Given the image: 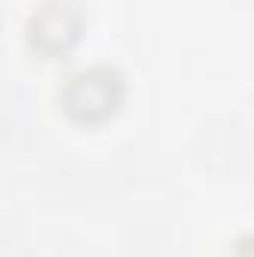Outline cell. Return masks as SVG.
Listing matches in <instances>:
<instances>
[{
    "label": "cell",
    "instance_id": "7a4b0ae2",
    "mask_svg": "<svg viewBox=\"0 0 254 257\" xmlns=\"http://www.w3.org/2000/svg\"><path fill=\"white\" fill-rule=\"evenodd\" d=\"M81 30H84V18H81L78 6L69 3V0H48V3H42L33 12L30 24H27L30 45L39 54H45V57L66 54L81 39Z\"/></svg>",
    "mask_w": 254,
    "mask_h": 257
},
{
    "label": "cell",
    "instance_id": "6da1fadb",
    "mask_svg": "<svg viewBox=\"0 0 254 257\" xmlns=\"http://www.w3.org/2000/svg\"><path fill=\"white\" fill-rule=\"evenodd\" d=\"M123 96H126L123 75L111 66H93V69L72 75L60 93L66 114L78 123L108 120L123 105Z\"/></svg>",
    "mask_w": 254,
    "mask_h": 257
}]
</instances>
